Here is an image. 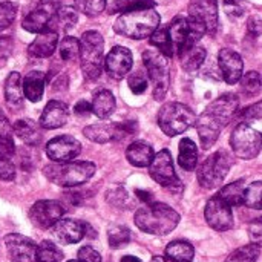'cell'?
I'll return each mask as SVG.
<instances>
[{
    "label": "cell",
    "mask_w": 262,
    "mask_h": 262,
    "mask_svg": "<svg viewBox=\"0 0 262 262\" xmlns=\"http://www.w3.org/2000/svg\"><path fill=\"white\" fill-rule=\"evenodd\" d=\"M249 236H250L252 244H255L259 249H262V216L256 218L255 221L250 223V226H249Z\"/></svg>",
    "instance_id": "cell-46"
},
{
    "label": "cell",
    "mask_w": 262,
    "mask_h": 262,
    "mask_svg": "<svg viewBox=\"0 0 262 262\" xmlns=\"http://www.w3.org/2000/svg\"><path fill=\"white\" fill-rule=\"evenodd\" d=\"M230 146L241 160H253L262 149V135L247 123L238 124L230 137Z\"/></svg>",
    "instance_id": "cell-10"
},
{
    "label": "cell",
    "mask_w": 262,
    "mask_h": 262,
    "mask_svg": "<svg viewBox=\"0 0 262 262\" xmlns=\"http://www.w3.org/2000/svg\"><path fill=\"white\" fill-rule=\"evenodd\" d=\"M127 84H129V88H130V91L134 94L140 95V94H144V91L147 89V84L149 83H147V78L141 72H135V74H132L129 77Z\"/></svg>",
    "instance_id": "cell-44"
},
{
    "label": "cell",
    "mask_w": 262,
    "mask_h": 262,
    "mask_svg": "<svg viewBox=\"0 0 262 262\" xmlns=\"http://www.w3.org/2000/svg\"><path fill=\"white\" fill-rule=\"evenodd\" d=\"M58 45V34L54 29H45L37 34L35 40L28 46V54L35 58H48L51 57Z\"/></svg>",
    "instance_id": "cell-23"
},
{
    "label": "cell",
    "mask_w": 262,
    "mask_h": 262,
    "mask_svg": "<svg viewBox=\"0 0 262 262\" xmlns=\"http://www.w3.org/2000/svg\"><path fill=\"white\" fill-rule=\"evenodd\" d=\"M135 193H137V196H138V198H140L143 203H146V204H147V203H152V195H150L149 192H144V190H137Z\"/></svg>",
    "instance_id": "cell-55"
},
{
    "label": "cell",
    "mask_w": 262,
    "mask_h": 262,
    "mask_svg": "<svg viewBox=\"0 0 262 262\" xmlns=\"http://www.w3.org/2000/svg\"><path fill=\"white\" fill-rule=\"evenodd\" d=\"M80 63L84 78H100L104 66V40L98 31H86L80 40Z\"/></svg>",
    "instance_id": "cell-5"
},
{
    "label": "cell",
    "mask_w": 262,
    "mask_h": 262,
    "mask_svg": "<svg viewBox=\"0 0 262 262\" xmlns=\"http://www.w3.org/2000/svg\"><path fill=\"white\" fill-rule=\"evenodd\" d=\"M244 204L249 209L262 210V181H256L246 190V200Z\"/></svg>",
    "instance_id": "cell-42"
},
{
    "label": "cell",
    "mask_w": 262,
    "mask_h": 262,
    "mask_svg": "<svg viewBox=\"0 0 262 262\" xmlns=\"http://www.w3.org/2000/svg\"><path fill=\"white\" fill-rule=\"evenodd\" d=\"M77 21H78V11L72 6H63L61 5L60 9L57 11V14L54 15L51 25H55L61 31H69L72 26H75Z\"/></svg>",
    "instance_id": "cell-33"
},
{
    "label": "cell",
    "mask_w": 262,
    "mask_h": 262,
    "mask_svg": "<svg viewBox=\"0 0 262 262\" xmlns=\"http://www.w3.org/2000/svg\"><path fill=\"white\" fill-rule=\"evenodd\" d=\"M91 104H92V114L101 120H107L115 112V107H117L115 97L107 89H98L94 94Z\"/></svg>",
    "instance_id": "cell-25"
},
{
    "label": "cell",
    "mask_w": 262,
    "mask_h": 262,
    "mask_svg": "<svg viewBox=\"0 0 262 262\" xmlns=\"http://www.w3.org/2000/svg\"><path fill=\"white\" fill-rule=\"evenodd\" d=\"M259 255H261L259 247L255 244H250V246H244L235 250L224 262H256Z\"/></svg>",
    "instance_id": "cell-40"
},
{
    "label": "cell",
    "mask_w": 262,
    "mask_h": 262,
    "mask_svg": "<svg viewBox=\"0 0 262 262\" xmlns=\"http://www.w3.org/2000/svg\"><path fill=\"white\" fill-rule=\"evenodd\" d=\"M238 109L239 97L236 94H224L206 107L195 123L203 149L207 150L216 143L224 126L233 120Z\"/></svg>",
    "instance_id": "cell-1"
},
{
    "label": "cell",
    "mask_w": 262,
    "mask_h": 262,
    "mask_svg": "<svg viewBox=\"0 0 262 262\" xmlns=\"http://www.w3.org/2000/svg\"><path fill=\"white\" fill-rule=\"evenodd\" d=\"M52 236L57 243L63 246H71L80 243L84 235V223L75 220H60L57 224L51 227Z\"/></svg>",
    "instance_id": "cell-21"
},
{
    "label": "cell",
    "mask_w": 262,
    "mask_h": 262,
    "mask_svg": "<svg viewBox=\"0 0 262 262\" xmlns=\"http://www.w3.org/2000/svg\"><path fill=\"white\" fill-rule=\"evenodd\" d=\"M14 135L17 138H20L25 144L34 147L40 143L41 140V130H40V124H37L35 121L29 120V118H21L17 120L12 126Z\"/></svg>",
    "instance_id": "cell-24"
},
{
    "label": "cell",
    "mask_w": 262,
    "mask_h": 262,
    "mask_svg": "<svg viewBox=\"0 0 262 262\" xmlns=\"http://www.w3.org/2000/svg\"><path fill=\"white\" fill-rule=\"evenodd\" d=\"M241 118H244V120H259V118H262V101H258V103L249 106L247 109H244L241 112Z\"/></svg>",
    "instance_id": "cell-50"
},
{
    "label": "cell",
    "mask_w": 262,
    "mask_h": 262,
    "mask_svg": "<svg viewBox=\"0 0 262 262\" xmlns=\"http://www.w3.org/2000/svg\"><path fill=\"white\" fill-rule=\"evenodd\" d=\"M78 259L81 262H101V255L91 246H84L78 250Z\"/></svg>",
    "instance_id": "cell-49"
},
{
    "label": "cell",
    "mask_w": 262,
    "mask_h": 262,
    "mask_svg": "<svg viewBox=\"0 0 262 262\" xmlns=\"http://www.w3.org/2000/svg\"><path fill=\"white\" fill-rule=\"evenodd\" d=\"M149 38H150V45L155 46L167 58H170V57L175 55V49H173V45H172V40H170V35H169L167 28H160L158 26L155 29V32Z\"/></svg>",
    "instance_id": "cell-34"
},
{
    "label": "cell",
    "mask_w": 262,
    "mask_h": 262,
    "mask_svg": "<svg viewBox=\"0 0 262 262\" xmlns=\"http://www.w3.org/2000/svg\"><path fill=\"white\" fill-rule=\"evenodd\" d=\"M143 61L152 83L154 98L157 101H163L166 98L170 84L169 58L164 54H161L158 49H147L143 52Z\"/></svg>",
    "instance_id": "cell-7"
},
{
    "label": "cell",
    "mask_w": 262,
    "mask_h": 262,
    "mask_svg": "<svg viewBox=\"0 0 262 262\" xmlns=\"http://www.w3.org/2000/svg\"><path fill=\"white\" fill-rule=\"evenodd\" d=\"M81 152V143L71 135H61L49 140L46 155L54 163H68L75 160Z\"/></svg>",
    "instance_id": "cell-16"
},
{
    "label": "cell",
    "mask_w": 262,
    "mask_h": 262,
    "mask_svg": "<svg viewBox=\"0 0 262 262\" xmlns=\"http://www.w3.org/2000/svg\"><path fill=\"white\" fill-rule=\"evenodd\" d=\"M60 6H61V0H40L35 5V8L23 18L21 21L23 29L34 34L48 29Z\"/></svg>",
    "instance_id": "cell-13"
},
{
    "label": "cell",
    "mask_w": 262,
    "mask_h": 262,
    "mask_svg": "<svg viewBox=\"0 0 262 262\" xmlns=\"http://www.w3.org/2000/svg\"><path fill=\"white\" fill-rule=\"evenodd\" d=\"M218 63H220V69L224 77V81L227 84L239 83L243 77V71H244V63L238 52L227 49V48L221 49L218 54Z\"/></svg>",
    "instance_id": "cell-20"
},
{
    "label": "cell",
    "mask_w": 262,
    "mask_h": 262,
    "mask_svg": "<svg viewBox=\"0 0 262 262\" xmlns=\"http://www.w3.org/2000/svg\"><path fill=\"white\" fill-rule=\"evenodd\" d=\"M12 51V41L9 37H2L0 38V57L2 61H5L9 57V52Z\"/></svg>",
    "instance_id": "cell-53"
},
{
    "label": "cell",
    "mask_w": 262,
    "mask_h": 262,
    "mask_svg": "<svg viewBox=\"0 0 262 262\" xmlns=\"http://www.w3.org/2000/svg\"><path fill=\"white\" fill-rule=\"evenodd\" d=\"M17 15V5L12 2L0 3V31L9 28Z\"/></svg>",
    "instance_id": "cell-43"
},
{
    "label": "cell",
    "mask_w": 262,
    "mask_h": 262,
    "mask_svg": "<svg viewBox=\"0 0 262 262\" xmlns=\"http://www.w3.org/2000/svg\"><path fill=\"white\" fill-rule=\"evenodd\" d=\"M178 164L187 172H192L198 164V149L190 138H183L180 141Z\"/></svg>",
    "instance_id": "cell-30"
},
{
    "label": "cell",
    "mask_w": 262,
    "mask_h": 262,
    "mask_svg": "<svg viewBox=\"0 0 262 262\" xmlns=\"http://www.w3.org/2000/svg\"><path fill=\"white\" fill-rule=\"evenodd\" d=\"M204 218L207 224L216 232H227L233 227L232 207L218 195L207 201L204 209Z\"/></svg>",
    "instance_id": "cell-15"
},
{
    "label": "cell",
    "mask_w": 262,
    "mask_h": 262,
    "mask_svg": "<svg viewBox=\"0 0 262 262\" xmlns=\"http://www.w3.org/2000/svg\"><path fill=\"white\" fill-rule=\"evenodd\" d=\"M107 241L112 249H121L130 243V230L124 226H111L107 229Z\"/></svg>",
    "instance_id": "cell-37"
},
{
    "label": "cell",
    "mask_w": 262,
    "mask_h": 262,
    "mask_svg": "<svg viewBox=\"0 0 262 262\" xmlns=\"http://www.w3.org/2000/svg\"><path fill=\"white\" fill-rule=\"evenodd\" d=\"M68 262H81V261H80V259H75V261L72 259V261H68Z\"/></svg>",
    "instance_id": "cell-58"
},
{
    "label": "cell",
    "mask_w": 262,
    "mask_h": 262,
    "mask_svg": "<svg viewBox=\"0 0 262 262\" xmlns=\"http://www.w3.org/2000/svg\"><path fill=\"white\" fill-rule=\"evenodd\" d=\"M75 9L83 12L84 15L95 17L106 8V0H74Z\"/></svg>",
    "instance_id": "cell-41"
},
{
    "label": "cell",
    "mask_w": 262,
    "mask_h": 262,
    "mask_svg": "<svg viewBox=\"0 0 262 262\" xmlns=\"http://www.w3.org/2000/svg\"><path fill=\"white\" fill-rule=\"evenodd\" d=\"M15 178V166L11 158H0V180L12 181Z\"/></svg>",
    "instance_id": "cell-47"
},
{
    "label": "cell",
    "mask_w": 262,
    "mask_h": 262,
    "mask_svg": "<svg viewBox=\"0 0 262 262\" xmlns=\"http://www.w3.org/2000/svg\"><path fill=\"white\" fill-rule=\"evenodd\" d=\"M121 262H141V259H138L137 256H124L123 259H121Z\"/></svg>",
    "instance_id": "cell-56"
},
{
    "label": "cell",
    "mask_w": 262,
    "mask_h": 262,
    "mask_svg": "<svg viewBox=\"0 0 262 262\" xmlns=\"http://www.w3.org/2000/svg\"><path fill=\"white\" fill-rule=\"evenodd\" d=\"M160 14L154 8L130 11L121 14L115 20L114 31L132 40H143L155 32V29L160 26Z\"/></svg>",
    "instance_id": "cell-3"
},
{
    "label": "cell",
    "mask_w": 262,
    "mask_h": 262,
    "mask_svg": "<svg viewBox=\"0 0 262 262\" xmlns=\"http://www.w3.org/2000/svg\"><path fill=\"white\" fill-rule=\"evenodd\" d=\"M63 252L52 241H41L37 247V262H61Z\"/></svg>",
    "instance_id": "cell-36"
},
{
    "label": "cell",
    "mask_w": 262,
    "mask_h": 262,
    "mask_svg": "<svg viewBox=\"0 0 262 262\" xmlns=\"http://www.w3.org/2000/svg\"><path fill=\"white\" fill-rule=\"evenodd\" d=\"M74 112L80 117H84L88 114L92 112V104L89 101H84V100H80L75 106H74Z\"/></svg>",
    "instance_id": "cell-54"
},
{
    "label": "cell",
    "mask_w": 262,
    "mask_h": 262,
    "mask_svg": "<svg viewBox=\"0 0 262 262\" xmlns=\"http://www.w3.org/2000/svg\"><path fill=\"white\" fill-rule=\"evenodd\" d=\"M154 157V149L146 141H134L126 150L127 161L135 167H147L152 163Z\"/></svg>",
    "instance_id": "cell-26"
},
{
    "label": "cell",
    "mask_w": 262,
    "mask_h": 262,
    "mask_svg": "<svg viewBox=\"0 0 262 262\" xmlns=\"http://www.w3.org/2000/svg\"><path fill=\"white\" fill-rule=\"evenodd\" d=\"M241 84V91L247 95V97H255L261 92L262 89V77L256 71H250L246 75L241 77L239 80Z\"/></svg>",
    "instance_id": "cell-38"
},
{
    "label": "cell",
    "mask_w": 262,
    "mask_h": 262,
    "mask_svg": "<svg viewBox=\"0 0 262 262\" xmlns=\"http://www.w3.org/2000/svg\"><path fill=\"white\" fill-rule=\"evenodd\" d=\"M149 173L152 180L164 189H169L172 192H178L183 189V184L175 173L172 155L167 149H163L158 154H155L152 163L149 164Z\"/></svg>",
    "instance_id": "cell-12"
},
{
    "label": "cell",
    "mask_w": 262,
    "mask_h": 262,
    "mask_svg": "<svg viewBox=\"0 0 262 262\" xmlns=\"http://www.w3.org/2000/svg\"><path fill=\"white\" fill-rule=\"evenodd\" d=\"M137 227L149 235L164 236L177 229L180 224V213L164 203H147L135 213Z\"/></svg>",
    "instance_id": "cell-2"
},
{
    "label": "cell",
    "mask_w": 262,
    "mask_h": 262,
    "mask_svg": "<svg viewBox=\"0 0 262 262\" xmlns=\"http://www.w3.org/2000/svg\"><path fill=\"white\" fill-rule=\"evenodd\" d=\"M154 6H155L154 0H114L109 8V12L111 14H124V12L147 9V8H154Z\"/></svg>",
    "instance_id": "cell-35"
},
{
    "label": "cell",
    "mask_w": 262,
    "mask_h": 262,
    "mask_svg": "<svg viewBox=\"0 0 262 262\" xmlns=\"http://www.w3.org/2000/svg\"><path fill=\"white\" fill-rule=\"evenodd\" d=\"M186 262H192V261H186Z\"/></svg>",
    "instance_id": "cell-59"
},
{
    "label": "cell",
    "mask_w": 262,
    "mask_h": 262,
    "mask_svg": "<svg viewBox=\"0 0 262 262\" xmlns=\"http://www.w3.org/2000/svg\"><path fill=\"white\" fill-rule=\"evenodd\" d=\"M137 132V121H124V123H103V124H91L83 129V135L98 144H104L109 141H120L129 135Z\"/></svg>",
    "instance_id": "cell-11"
},
{
    "label": "cell",
    "mask_w": 262,
    "mask_h": 262,
    "mask_svg": "<svg viewBox=\"0 0 262 262\" xmlns=\"http://www.w3.org/2000/svg\"><path fill=\"white\" fill-rule=\"evenodd\" d=\"M63 215H64V207H63L61 203H58L55 200L37 201L29 209V220H31V223L35 227L41 229V230L51 229L54 224H57L61 220Z\"/></svg>",
    "instance_id": "cell-14"
},
{
    "label": "cell",
    "mask_w": 262,
    "mask_h": 262,
    "mask_svg": "<svg viewBox=\"0 0 262 262\" xmlns=\"http://www.w3.org/2000/svg\"><path fill=\"white\" fill-rule=\"evenodd\" d=\"M5 98L9 107H20L23 104V78L18 72H11L5 83Z\"/></svg>",
    "instance_id": "cell-28"
},
{
    "label": "cell",
    "mask_w": 262,
    "mask_h": 262,
    "mask_svg": "<svg viewBox=\"0 0 262 262\" xmlns=\"http://www.w3.org/2000/svg\"><path fill=\"white\" fill-rule=\"evenodd\" d=\"M134 64L132 52L124 46H114L104 58V69L107 75L114 80H121L126 77Z\"/></svg>",
    "instance_id": "cell-19"
},
{
    "label": "cell",
    "mask_w": 262,
    "mask_h": 262,
    "mask_svg": "<svg viewBox=\"0 0 262 262\" xmlns=\"http://www.w3.org/2000/svg\"><path fill=\"white\" fill-rule=\"evenodd\" d=\"M60 57L64 61H74L80 57V40L75 37H64L58 48Z\"/></svg>",
    "instance_id": "cell-39"
},
{
    "label": "cell",
    "mask_w": 262,
    "mask_h": 262,
    "mask_svg": "<svg viewBox=\"0 0 262 262\" xmlns=\"http://www.w3.org/2000/svg\"><path fill=\"white\" fill-rule=\"evenodd\" d=\"M232 157L229 152L226 150H218L215 154H212L200 167H198V172H196V177H198V183L204 187V189H215V187H220L230 167H232Z\"/></svg>",
    "instance_id": "cell-8"
},
{
    "label": "cell",
    "mask_w": 262,
    "mask_h": 262,
    "mask_svg": "<svg viewBox=\"0 0 262 262\" xmlns=\"http://www.w3.org/2000/svg\"><path fill=\"white\" fill-rule=\"evenodd\" d=\"M224 9L230 17H241L246 11L243 0H224Z\"/></svg>",
    "instance_id": "cell-48"
},
{
    "label": "cell",
    "mask_w": 262,
    "mask_h": 262,
    "mask_svg": "<svg viewBox=\"0 0 262 262\" xmlns=\"http://www.w3.org/2000/svg\"><path fill=\"white\" fill-rule=\"evenodd\" d=\"M150 262H166V261H164L161 256H155V258H152V259H150Z\"/></svg>",
    "instance_id": "cell-57"
},
{
    "label": "cell",
    "mask_w": 262,
    "mask_h": 262,
    "mask_svg": "<svg viewBox=\"0 0 262 262\" xmlns=\"http://www.w3.org/2000/svg\"><path fill=\"white\" fill-rule=\"evenodd\" d=\"M97 167L92 161H68L52 163L43 169V175L60 187H77L88 183Z\"/></svg>",
    "instance_id": "cell-4"
},
{
    "label": "cell",
    "mask_w": 262,
    "mask_h": 262,
    "mask_svg": "<svg viewBox=\"0 0 262 262\" xmlns=\"http://www.w3.org/2000/svg\"><path fill=\"white\" fill-rule=\"evenodd\" d=\"M5 246L11 262H37V244L18 233L5 236Z\"/></svg>",
    "instance_id": "cell-18"
},
{
    "label": "cell",
    "mask_w": 262,
    "mask_h": 262,
    "mask_svg": "<svg viewBox=\"0 0 262 262\" xmlns=\"http://www.w3.org/2000/svg\"><path fill=\"white\" fill-rule=\"evenodd\" d=\"M189 17L200 23L207 34L218 29V2L216 0H190Z\"/></svg>",
    "instance_id": "cell-17"
},
{
    "label": "cell",
    "mask_w": 262,
    "mask_h": 262,
    "mask_svg": "<svg viewBox=\"0 0 262 262\" xmlns=\"http://www.w3.org/2000/svg\"><path fill=\"white\" fill-rule=\"evenodd\" d=\"M68 118H69V107L66 106V103L52 100L45 106L41 112L40 126L43 129H58L68 123Z\"/></svg>",
    "instance_id": "cell-22"
},
{
    "label": "cell",
    "mask_w": 262,
    "mask_h": 262,
    "mask_svg": "<svg viewBox=\"0 0 262 262\" xmlns=\"http://www.w3.org/2000/svg\"><path fill=\"white\" fill-rule=\"evenodd\" d=\"M247 31L253 37H259L262 34V18L259 15H252L247 21Z\"/></svg>",
    "instance_id": "cell-51"
},
{
    "label": "cell",
    "mask_w": 262,
    "mask_h": 262,
    "mask_svg": "<svg viewBox=\"0 0 262 262\" xmlns=\"http://www.w3.org/2000/svg\"><path fill=\"white\" fill-rule=\"evenodd\" d=\"M12 134H14V130H12L11 123L8 121L5 114L0 111V138L2 137H12Z\"/></svg>",
    "instance_id": "cell-52"
},
{
    "label": "cell",
    "mask_w": 262,
    "mask_h": 262,
    "mask_svg": "<svg viewBox=\"0 0 262 262\" xmlns=\"http://www.w3.org/2000/svg\"><path fill=\"white\" fill-rule=\"evenodd\" d=\"M206 48H203L201 45H193L187 49H184L183 52L178 54L180 57V61H181V66L184 71L187 72H192V71H196L206 60Z\"/></svg>",
    "instance_id": "cell-29"
},
{
    "label": "cell",
    "mask_w": 262,
    "mask_h": 262,
    "mask_svg": "<svg viewBox=\"0 0 262 262\" xmlns=\"http://www.w3.org/2000/svg\"><path fill=\"white\" fill-rule=\"evenodd\" d=\"M106 198H107V203H111L117 207H127V203H129V196H127L126 190H123L121 187L109 190Z\"/></svg>",
    "instance_id": "cell-45"
},
{
    "label": "cell",
    "mask_w": 262,
    "mask_h": 262,
    "mask_svg": "<svg viewBox=\"0 0 262 262\" xmlns=\"http://www.w3.org/2000/svg\"><path fill=\"white\" fill-rule=\"evenodd\" d=\"M196 115L183 103H166L158 112V126L167 137H177L195 126Z\"/></svg>",
    "instance_id": "cell-6"
},
{
    "label": "cell",
    "mask_w": 262,
    "mask_h": 262,
    "mask_svg": "<svg viewBox=\"0 0 262 262\" xmlns=\"http://www.w3.org/2000/svg\"><path fill=\"white\" fill-rule=\"evenodd\" d=\"M246 190L247 187L244 186V181H235L227 186H224L220 192L218 196L226 201L230 207H239L244 204L246 200Z\"/></svg>",
    "instance_id": "cell-31"
},
{
    "label": "cell",
    "mask_w": 262,
    "mask_h": 262,
    "mask_svg": "<svg viewBox=\"0 0 262 262\" xmlns=\"http://www.w3.org/2000/svg\"><path fill=\"white\" fill-rule=\"evenodd\" d=\"M195 255L193 246L187 241H172L166 247V256L172 262L192 261Z\"/></svg>",
    "instance_id": "cell-32"
},
{
    "label": "cell",
    "mask_w": 262,
    "mask_h": 262,
    "mask_svg": "<svg viewBox=\"0 0 262 262\" xmlns=\"http://www.w3.org/2000/svg\"><path fill=\"white\" fill-rule=\"evenodd\" d=\"M45 81H46V77L40 71H31L29 74H26V77L23 78L25 97L32 103L40 101L43 97V91H45Z\"/></svg>",
    "instance_id": "cell-27"
},
{
    "label": "cell",
    "mask_w": 262,
    "mask_h": 262,
    "mask_svg": "<svg viewBox=\"0 0 262 262\" xmlns=\"http://www.w3.org/2000/svg\"><path fill=\"white\" fill-rule=\"evenodd\" d=\"M167 31L170 35L175 54H180L184 49L196 45L201 40V37L207 34L206 29L200 23H196L190 17H183V15L175 17L172 23L167 26Z\"/></svg>",
    "instance_id": "cell-9"
}]
</instances>
